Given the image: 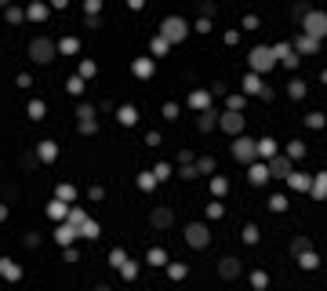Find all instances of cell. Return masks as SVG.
<instances>
[{"instance_id": "12", "label": "cell", "mask_w": 327, "mask_h": 291, "mask_svg": "<svg viewBox=\"0 0 327 291\" xmlns=\"http://www.w3.org/2000/svg\"><path fill=\"white\" fill-rule=\"evenodd\" d=\"M80 131H88V135H91V131H95L98 128V120H95V109H91V106H80Z\"/></svg>"}, {"instance_id": "50", "label": "cell", "mask_w": 327, "mask_h": 291, "mask_svg": "<svg viewBox=\"0 0 327 291\" xmlns=\"http://www.w3.org/2000/svg\"><path fill=\"white\" fill-rule=\"evenodd\" d=\"M59 196L62 200H73V186H59Z\"/></svg>"}, {"instance_id": "49", "label": "cell", "mask_w": 327, "mask_h": 291, "mask_svg": "<svg viewBox=\"0 0 327 291\" xmlns=\"http://www.w3.org/2000/svg\"><path fill=\"white\" fill-rule=\"evenodd\" d=\"M171 175V164H156V178H167Z\"/></svg>"}, {"instance_id": "18", "label": "cell", "mask_w": 327, "mask_h": 291, "mask_svg": "<svg viewBox=\"0 0 327 291\" xmlns=\"http://www.w3.org/2000/svg\"><path fill=\"white\" fill-rule=\"evenodd\" d=\"M287 182L295 186V190H302V193H309V186H313V178L309 175H302V171H291L287 175Z\"/></svg>"}, {"instance_id": "48", "label": "cell", "mask_w": 327, "mask_h": 291, "mask_svg": "<svg viewBox=\"0 0 327 291\" xmlns=\"http://www.w3.org/2000/svg\"><path fill=\"white\" fill-rule=\"evenodd\" d=\"M200 11H204V18H211V15H214V4H211V0H204V4H200Z\"/></svg>"}, {"instance_id": "5", "label": "cell", "mask_w": 327, "mask_h": 291, "mask_svg": "<svg viewBox=\"0 0 327 291\" xmlns=\"http://www.w3.org/2000/svg\"><path fill=\"white\" fill-rule=\"evenodd\" d=\"M185 244H189V248H208L211 244V233H208V226H204V222H193V226H185Z\"/></svg>"}, {"instance_id": "23", "label": "cell", "mask_w": 327, "mask_h": 291, "mask_svg": "<svg viewBox=\"0 0 327 291\" xmlns=\"http://www.w3.org/2000/svg\"><path fill=\"white\" fill-rule=\"evenodd\" d=\"M73 237H77V229H73V226H59V229H55V240H59V244H69Z\"/></svg>"}, {"instance_id": "2", "label": "cell", "mask_w": 327, "mask_h": 291, "mask_svg": "<svg viewBox=\"0 0 327 291\" xmlns=\"http://www.w3.org/2000/svg\"><path fill=\"white\" fill-rule=\"evenodd\" d=\"M302 33L324 40V36H327V11H313V7H309V15L302 18Z\"/></svg>"}, {"instance_id": "19", "label": "cell", "mask_w": 327, "mask_h": 291, "mask_svg": "<svg viewBox=\"0 0 327 291\" xmlns=\"http://www.w3.org/2000/svg\"><path fill=\"white\" fill-rule=\"evenodd\" d=\"M189 106H193V109H208V106H211V95H208V91H193Z\"/></svg>"}, {"instance_id": "47", "label": "cell", "mask_w": 327, "mask_h": 291, "mask_svg": "<svg viewBox=\"0 0 327 291\" xmlns=\"http://www.w3.org/2000/svg\"><path fill=\"white\" fill-rule=\"evenodd\" d=\"M244 240H247V244H255V240H258V229H255V226H247V229H244Z\"/></svg>"}, {"instance_id": "7", "label": "cell", "mask_w": 327, "mask_h": 291, "mask_svg": "<svg viewBox=\"0 0 327 291\" xmlns=\"http://www.w3.org/2000/svg\"><path fill=\"white\" fill-rule=\"evenodd\" d=\"M218 128L229 131V135H240V131H244V117H240V109H229L226 117H218Z\"/></svg>"}, {"instance_id": "26", "label": "cell", "mask_w": 327, "mask_h": 291, "mask_svg": "<svg viewBox=\"0 0 327 291\" xmlns=\"http://www.w3.org/2000/svg\"><path fill=\"white\" fill-rule=\"evenodd\" d=\"M117 117H120V124H127V128H131V124L138 120V113H135L131 106H120V113H117Z\"/></svg>"}, {"instance_id": "33", "label": "cell", "mask_w": 327, "mask_h": 291, "mask_svg": "<svg viewBox=\"0 0 327 291\" xmlns=\"http://www.w3.org/2000/svg\"><path fill=\"white\" fill-rule=\"evenodd\" d=\"M287 157H295V161L305 157V142H291V146H287Z\"/></svg>"}, {"instance_id": "37", "label": "cell", "mask_w": 327, "mask_h": 291, "mask_svg": "<svg viewBox=\"0 0 327 291\" xmlns=\"http://www.w3.org/2000/svg\"><path fill=\"white\" fill-rule=\"evenodd\" d=\"M30 117H33V120L44 117V102H30Z\"/></svg>"}, {"instance_id": "31", "label": "cell", "mask_w": 327, "mask_h": 291, "mask_svg": "<svg viewBox=\"0 0 327 291\" xmlns=\"http://www.w3.org/2000/svg\"><path fill=\"white\" fill-rule=\"evenodd\" d=\"M120 273H124L127 280H135V273H138V266H135V262H127V259H124V262H120Z\"/></svg>"}, {"instance_id": "44", "label": "cell", "mask_w": 327, "mask_h": 291, "mask_svg": "<svg viewBox=\"0 0 327 291\" xmlns=\"http://www.w3.org/2000/svg\"><path fill=\"white\" fill-rule=\"evenodd\" d=\"M269 208H273V211H284L287 200H284V196H273V200H269Z\"/></svg>"}, {"instance_id": "10", "label": "cell", "mask_w": 327, "mask_h": 291, "mask_svg": "<svg viewBox=\"0 0 327 291\" xmlns=\"http://www.w3.org/2000/svg\"><path fill=\"white\" fill-rule=\"evenodd\" d=\"M269 175L287 178V175H291V157H269Z\"/></svg>"}, {"instance_id": "1", "label": "cell", "mask_w": 327, "mask_h": 291, "mask_svg": "<svg viewBox=\"0 0 327 291\" xmlns=\"http://www.w3.org/2000/svg\"><path fill=\"white\" fill-rule=\"evenodd\" d=\"M160 36H164L167 44H178V40H185V36H189V22H185V18H178V15L164 18V22H160Z\"/></svg>"}, {"instance_id": "14", "label": "cell", "mask_w": 327, "mask_h": 291, "mask_svg": "<svg viewBox=\"0 0 327 291\" xmlns=\"http://www.w3.org/2000/svg\"><path fill=\"white\" fill-rule=\"evenodd\" d=\"M298 51H302V55H316V51H320V40L309 36V33H302V36H298Z\"/></svg>"}, {"instance_id": "22", "label": "cell", "mask_w": 327, "mask_h": 291, "mask_svg": "<svg viewBox=\"0 0 327 291\" xmlns=\"http://www.w3.org/2000/svg\"><path fill=\"white\" fill-rule=\"evenodd\" d=\"M0 273H4L7 280H18V266H15L11 259H0Z\"/></svg>"}, {"instance_id": "15", "label": "cell", "mask_w": 327, "mask_h": 291, "mask_svg": "<svg viewBox=\"0 0 327 291\" xmlns=\"http://www.w3.org/2000/svg\"><path fill=\"white\" fill-rule=\"evenodd\" d=\"M196 128H200V131L218 128V113H211V109H200V117H196Z\"/></svg>"}, {"instance_id": "3", "label": "cell", "mask_w": 327, "mask_h": 291, "mask_svg": "<svg viewBox=\"0 0 327 291\" xmlns=\"http://www.w3.org/2000/svg\"><path fill=\"white\" fill-rule=\"evenodd\" d=\"M55 55H59V48H55L48 36H36V40L30 44V59H33V62H51Z\"/></svg>"}, {"instance_id": "41", "label": "cell", "mask_w": 327, "mask_h": 291, "mask_svg": "<svg viewBox=\"0 0 327 291\" xmlns=\"http://www.w3.org/2000/svg\"><path fill=\"white\" fill-rule=\"evenodd\" d=\"M302 95H305V84L295 80V84H291V98H302Z\"/></svg>"}, {"instance_id": "40", "label": "cell", "mask_w": 327, "mask_h": 291, "mask_svg": "<svg viewBox=\"0 0 327 291\" xmlns=\"http://www.w3.org/2000/svg\"><path fill=\"white\" fill-rule=\"evenodd\" d=\"M59 51H65V55H73V51H77V40H73V36H69V40H62V44H59Z\"/></svg>"}, {"instance_id": "8", "label": "cell", "mask_w": 327, "mask_h": 291, "mask_svg": "<svg viewBox=\"0 0 327 291\" xmlns=\"http://www.w3.org/2000/svg\"><path fill=\"white\" fill-rule=\"evenodd\" d=\"M244 91H247V95H262V98H273V91H269L266 84L258 80V73H251V77L244 80Z\"/></svg>"}, {"instance_id": "17", "label": "cell", "mask_w": 327, "mask_h": 291, "mask_svg": "<svg viewBox=\"0 0 327 291\" xmlns=\"http://www.w3.org/2000/svg\"><path fill=\"white\" fill-rule=\"evenodd\" d=\"M309 193L316 196V200H324V196H327V171H320V175H316V178H313V186H309Z\"/></svg>"}, {"instance_id": "25", "label": "cell", "mask_w": 327, "mask_h": 291, "mask_svg": "<svg viewBox=\"0 0 327 291\" xmlns=\"http://www.w3.org/2000/svg\"><path fill=\"white\" fill-rule=\"evenodd\" d=\"M80 237H88V240H95V237H98V222H91V219H84V226H80Z\"/></svg>"}, {"instance_id": "24", "label": "cell", "mask_w": 327, "mask_h": 291, "mask_svg": "<svg viewBox=\"0 0 327 291\" xmlns=\"http://www.w3.org/2000/svg\"><path fill=\"white\" fill-rule=\"evenodd\" d=\"M135 77H153V62H149V59H138V62H135Z\"/></svg>"}, {"instance_id": "27", "label": "cell", "mask_w": 327, "mask_h": 291, "mask_svg": "<svg viewBox=\"0 0 327 291\" xmlns=\"http://www.w3.org/2000/svg\"><path fill=\"white\" fill-rule=\"evenodd\" d=\"M48 215H51V219H65V204H62V196H55V204H48Z\"/></svg>"}, {"instance_id": "9", "label": "cell", "mask_w": 327, "mask_h": 291, "mask_svg": "<svg viewBox=\"0 0 327 291\" xmlns=\"http://www.w3.org/2000/svg\"><path fill=\"white\" fill-rule=\"evenodd\" d=\"M247 182H251V186H266V182H269V164H255V161H251Z\"/></svg>"}, {"instance_id": "13", "label": "cell", "mask_w": 327, "mask_h": 291, "mask_svg": "<svg viewBox=\"0 0 327 291\" xmlns=\"http://www.w3.org/2000/svg\"><path fill=\"white\" fill-rule=\"evenodd\" d=\"M153 226H156V229L175 226V211H171V208H156V211H153Z\"/></svg>"}, {"instance_id": "6", "label": "cell", "mask_w": 327, "mask_h": 291, "mask_svg": "<svg viewBox=\"0 0 327 291\" xmlns=\"http://www.w3.org/2000/svg\"><path fill=\"white\" fill-rule=\"evenodd\" d=\"M233 157H237V161L240 164H251V161H255V157H258V149H255V142H251V138H233Z\"/></svg>"}, {"instance_id": "43", "label": "cell", "mask_w": 327, "mask_h": 291, "mask_svg": "<svg viewBox=\"0 0 327 291\" xmlns=\"http://www.w3.org/2000/svg\"><path fill=\"white\" fill-rule=\"evenodd\" d=\"M80 77H95V62H80Z\"/></svg>"}, {"instance_id": "4", "label": "cell", "mask_w": 327, "mask_h": 291, "mask_svg": "<svg viewBox=\"0 0 327 291\" xmlns=\"http://www.w3.org/2000/svg\"><path fill=\"white\" fill-rule=\"evenodd\" d=\"M273 65H276L273 48H255V51H251V73H269Z\"/></svg>"}, {"instance_id": "52", "label": "cell", "mask_w": 327, "mask_h": 291, "mask_svg": "<svg viewBox=\"0 0 327 291\" xmlns=\"http://www.w3.org/2000/svg\"><path fill=\"white\" fill-rule=\"evenodd\" d=\"M0 4H7V0H0Z\"/></svg>"}, {"instance_id": "39", "label": "cell", "mask_w": 327, "mask_h": 291, "mask_svg": "<svg viewBox=\"0 0 327 291\" xmlns=\"http://www.w3.org/2000/svg\"><path fill=\"white\" fill-rule=\"evenodd\" d=\"M167 48H171V44H167V40H164V36H156V40H153V51H156V55H164Z\"/></svg>"}, {"instance_id": "21", "label": "cell", "mask_w": 327, "mask_h": 291, "mask_svg": "<svg viewBox=\"0 0 327 291\" xmlns=\"http://www.w3.org/2000/svg\"><path fill=\"white\" fill-rule=\"evenodd\" d=\"M255 149H258V157H276V142H273V138H262V142H255Z\"/></svg>"}, {"instance_id": "51", "label": "cell", "mask_w": 327, "mask_h": 291, "mask_svg": "<svg viewBox=\"0 0 327 291\" xmlns=\"http://www.w3.org/2000/svg\"><path fill=\"white\" fill-rule=\"evenodd\" d=\"M146 4V0H131V7H142Z\"/></svg>"}, {"instance_id": "46", "label": "cell", "mask_w": 327, "mask_h": 291, "mask_svg": "<svg viewBox=\"0 0 327 291\" xmlns=\"http://www.w3.org/2000/svg\"><path fill=\"white\" fill-rule=\"evenodd\" d=\"M69 91H73V95H80V91H84V80L73 77V80H69Z\"/></svg>"}, {"instance_id": "28", "label": "cell", "mask_w": 327, "mask_h": 291, "mask_svg": "<svg viewBox=\"0 0 327 291\" xmlns=\"http://www.w3.org/2000/svg\"><path fill=\"white\" fill-rule=\"evenodd\" d=\"M69 226L77 229V237H80V226H84V211L77 208V211H69Z\"/></svg>"}, {"instance_id": "30", "label": "cell", "mask_w": 327, "mask_h": 291, "mask_svg": "<svg viewBox=\"0 0 327 291\" xmlns=\"http://www.w3.org/2000/svg\"><path fill=\"white\" fill-rule=\"evenodd\" d=\"M164 262H167V255H164L160 248H153V251H149V266H164Z\"/></svg>"}, {"instance_id": "36", "label": "cell", "mask_w": 327, "mask_h": 291, "mask_svg": "<svg viewBox=\"0 0 327 291\" xmlns=\"http://www.w3.org/2000/svg\"><path fill=\"white\" fill-rule=\"evenodd\" d=\"M44 15H48V7H44V4H33V7H30V18H36V22H40Z\"/></svg>"}, {"instance_id": "20", "label": "cell", "mask_w": 327, "mask_h": 291, "mask_svg": "<svg viewBox=\"0 0 327 291\" xmlns=\"http://www.w3.org/2000/svg\"><path fill=\"white\" fill-rule=\"evenodd\" d=\"M298 266H302V269H316V266H320V259H316V255H313V251H309V248H305V251H302V255H298Z\"/></svg>"}, {"instance_id": "38", "label": "cell", "mask_w": 327, "mask_h": 291, "mask_svg": "<svg viewBox=\"0 0 327 291\" xmlns=\"http://www.w3.org/2000/svg\"><path fill=\"white\" fill-rule=\"evenodd\" d=\"M305 124H309V128H324V113H309V117H305Z\"/></svg>"}, {"instance_id": "32", "label": "cell", "mask_w": 327, "mask_h": 291, "mask_svg": "<svg viewBox=\"0 0 327 291\" xmlns=\"http://www.w3.org/2000/svg\"><path fill=\"white\" fill-rule=\"evenodd\" d=\"M40 161H55V142H40Z\"/></svg>"}, {"instance_id": "29", "label": "cell", "mask_w": 327, "mask_h": 291, "mask_svg": "<svg viewBox=\"0 0 327 291\" xmlns=\"http://www.w3.org/2000/svg\"><path fill=\"white\" fill-rule=\"evenodd\" d=\"M153 186H156V175H138V190H153Z\"/></svg>"}, {"instance_id": "34", "label": "cell", "mask_w": 327, "mask_h": 291, "mask_svg": "<svg viewBox=\"0 0 327 291\" xmlns=\"http://www.w3.org/2000/svg\"><path fill=\"white\" fill-rule=\"evenodd\" d=\"M196 171H200V175H208V171H214V161H211V157H204V161L196 164Z\"/></svg>"}, {"instance_id": "11", "label": "cell", "mask_w": 327, "mask_h": 291, "mask_svg": "<svg viewBox=\"0 0 327 291\" xmlns=\"http://www.w3.org/2000/svg\"><path fill=\"white\" fill-rule=\"evenodd\" d=\"M273 55H276V62H284V65H298V55H295L291 44H276Z\"/></svg>"}, {"instance_id": "45", "label": "cell", "mask_w": 327, "mask_h": 291, "mask_svg": "<svg viewBox=\"0 0 327 291\" xmlns=\"http://www.w3.org/2000/svg\"><path fill=\"white\" fill-rule=\"evenodd\" d=\"M175 117H178V106H171V102H167V106H164V120H175Z\"/></svg>"}, {"instance_id": "16", "label": "cell", "mask_w": 327, "mask_h": 291, "mask_svg": "<svg viewBox=\"0 0 327 291\" xmlns=\"http://www.w3.org/2000/svg\"><path fill=\"white\" fill-rule=\"evenodd\" d=\"M218 273L226 277V280H233V277H240V259H222Z\"/></svg>"}, {"instance_id": "42", "label": "cell", "mask_w": 327, "mask_h": 291, "mask_svg": "<svg viewBox=\"0 0 327 291\" xmlns=\"http://www.w3.org/2000/svg\"><path fill=\"white\" fill-rule=\"evenodd\" d=\"M251 284H255V288H266L269 277H266V273H251Z\"/></svg>"}, {"instance_id": "35", "label": "cell", "mask_w": 327, "mask_h": 291, "mask_svg": "<svg viewBox=\"0 0 327 291\" xmlns=\"http://www.w3.org/2000/svg\"><path fill=\"white\" fill-rule=\"evenodd\" d=\"M305 248H309V240H305V237H298V240H291V251H295V255H302Z\"/></svg>"}]
</instances>
